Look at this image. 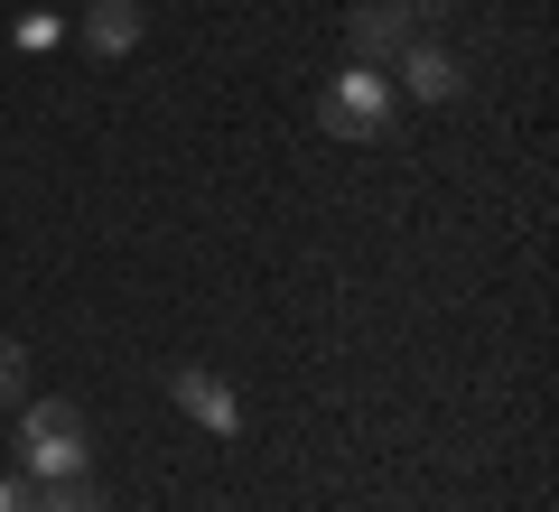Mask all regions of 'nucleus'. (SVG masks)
I'll return each instance as SVG.
<instances>
[{"label":"nucleus","mask_w":559,"mask_h":512,"mask_svg":"<svg viewBox=\"0 0 559 512\" xmlns=\"http://www.w3.org/2000/svg\"><path fill=\"white\" fill-rule=\"evenodd\" d=\"M392 66H401V84H411L419 103H457V84H466V75H457V57H448L439 38H411Z\"/></svg>","instance_id":"39448f33"},{"label":"nucleus","mask_w":559,"mask_h":512,"mask_svg":"<svg viewBox=\"0 0 559 512\" xmlns=\"http://www.w3.org/2000/svg\"><path fill=\"white\" fill-rule=\"evenodd\" d=\"M84 47L94 57H131L140 47V0H94L84 10Z\"/></svg>","instance_id":"423d86ee"},{"label":"nucleus","mask_w":559,"mask_h":512,"mask_svg":"<svg viewBox=\"0 0 559 512\" xmlns=\"http://www.w3.org/2000/svg\"><path fill=\"white\" fill-rule=\"evenodd\" d=\"M168 392H178V410L197 419V429H215V438H242V401L224 392V373H205V364H178V373H168Z\"/></svg>","instance_id":"20e7f679"},{"label":"nucleus","mask_w":559,"mask_h":512,"mask_svg":"<svg viewBox=\"0 0 559 512\" xmlns=\"http://www.w3.org/2000/svg\"><path fill=\"white\" fill-rule=\"evenodd\" d=\"M382 121H392V75H382V66H345L318 94V131L326 140H382Z\"/></svg>","instance_id":"f03ea898"},{"label":"nucleus","mask_w":559,"mask_h":512,"mask_svg":"<svg viewBox=\"0 0 559 512\" xmlns=\"http://www.w3.org/2000/svg\"><path fill=\"white\" fill-rule=\"evenodd\" d=\"M10 401H28V355L0 335V410H10Z\"/></svg>","instance_id":"6e6552de"},{"label":"nucleus","mask_w":559,"mask_h":512,"mask_svg":"<svg viewBox=\"0 0 559 512\" xmlns=\"http://www.w3.org/2000/svg\"><path fill=\"white\" fill-rule=\"evenodd\" d=\"M28 512H112V503H103L84 475H66V485H38V493H28Z\"/></svg>","instance_id":"0eeeda50"},{"label":"nucleus","mask_w":559,"mask_h":512,"mask_svg":"<svg viewBox=\"0 0 559 512\" xmlns=\"http://www.w3.org/2000/svg\"><path fill=\"white\" fill-rule=\"evenodd\" d=\"M419 20H439V0H364L355 10V66H392L419 38Z\"/></svg>","instance_id":"7ed1b4c3"},{"label":"nucleus","mask_w":559,"mask_h":512,"mask_svg":"<svg viewBox=\"0 0 559 512\" xmlns=\"http://www.w3.org/2000/svg\"><path fill=\"white\" fill-rule=\"evenodd\" d=\"M28 493H38V475H0V512H28Z\"/></svg>","instance_id":"1a4fd4ad"},{"label":"nucleus","mask_w":559,"mask_h":512,"mask_svg":"<svg viewBox=\"0 0 559 512\" xmlns=\"http://www.w3.org/2000/svg\"><path fill=\"white\" fill-rule=\"evenodd\" d=\"M20 456H28L38 485H66V475L94 466V429H84L75 401H28L20 410Z\"/></svg>","instance_id":"f257e3e1"}]
</instances>
